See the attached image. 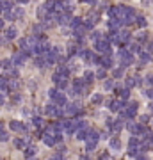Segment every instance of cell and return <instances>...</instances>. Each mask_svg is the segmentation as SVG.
Masks as SVG:
<instances>
[{"mask_svg":"<svg viewBox=\"0 0 153 160\" xmlns=\"http://www.w3.org/2000/svg\"><path fill=\"white\" fill-rule=\"evenodd\" d=\"M7 139H9V133H7V132H0V141L5 142Z\"/></svg>","mask_w":153,"mask_h":160,"instance_id":"cell-32","label":"cell"},{"mask_svg":"<svg viewBox=\"0 0 153 160\" xmlns=\"http://www.w3.org/2000/svg\"><path fill=\"white\" fill-rule=\"evenodd\" d=\"M36 66H39V68H41V66H45V59L41 57V59H36Z\"/></svg>","mask_w":153,"mask_h":160,"instance_id":"cell-41","label":"cell"},{"mask_svg":"<svg viewBox=\"0 0 153 160\" xmlns=\"http://www.w3.org/2000/svg\"><path fill=\"white\" fill-rule=\"evenodd\" d=\"M62 7H64V11H66V12H71V11H73V7H75V4H73V2H70V4H68V2H66V4H62Z\"/></svg>","mask_w":153,"mask_h":160,"instance_id":"cell-26","label":"cell"},{"mask_svg":"<svg viewBox=\"0 0 153 160\" xmlns=\"http://www.w3.org/2000/svg\"><path fill=\"white\" fill-rule=\"evenodd\" d=\"M32 123H34L36 126H43V119H41V117H39V116H36L34 119H32Z\"/></svg>","mask_w":153,"mask_h":160,"instance_id":"cell-30","label":"cell"},{"mask_svg":"<svg viewBox=\"0 0 153 160\" xmlns=\"http://www.w3.org/2000/svg\"><path fill=\"white\" fill-rule=\"evenodd\" d=\"M43 142H45L46 146H54V144H55V139H54V135L45 133V135H43Z\"/></svg>","mask_w":153,"mask_h":160,"instance_id":"cell-13","label":"cell"},{"mask_svg":"<svg viewBox=\"0 0 153 160\" xmlns=\"http://www.w3.org/2000/svg\"><path fill=\"white\" fill-rule=\"evenodd\" d=\"M66 114H68V116H77V114H82L80 103H70V105H66Z\"/></svg>","mask_w":153,"mask_h":160,"instance_id":"cell-4","label":"cell"},{"mask_svg":"<svg viewBox=\"0 0 153 160\" xmlns=\"http://www.w3.org/2000/svg\"><path fill=\"white\" fill-rule=\"evenodd\" d=\"M16 36H18V30L14 29V27H9V29L5 30V36H4V37H5V39H14Z\"/></svg>","mask_w":153,"mask_h":160,"instance_id":"cell-9","label":"cell"},{"mask_svg":"<svg viewBox=\"0 0 153 160\" xmlns=\"http://www.w3.org/2000/svg\"><path fill=\"white\" fill-rule=\"evenodd\" d=\"M52 80H54V82H55V84H61V82H62V80H68V78H62V77H61V75H59V73L55 71V73H54V75H52Z\"/></svg>","mask_w":153,"mask_h":160,"instance_id":"cell-25","label":"cell"},{"mask_svg":"<svg viewBox=\"0 0 153 160\" xmlns=\"http://www.w3.org/2000/svg\"><path fill=\"white\" fill-rule=\"evenodd\" d=\"M112 87H114V82H112V80H107V82H105V89L110 91Z\"/></svg>","mask_w":153,"mask_h":160,"instance_id":"cell-36","label":"cell"},{"mask_svg":"<svg viewBox=\"0 0 153 160\" xmlns=\"http://www.w3.org/2000/svg\"><path fill=\"white\" fill-rule=\"evenodd\" d=\"M109 107H110V110H119V109L123 107V103H121V102H110Z\"/></svg>","mask_w":153,"mask_h":160,"instance_id":"cell-24","label":"cell"},{"mask_svg":"<svg viewBox=\"0 0 153 160\" xmlns=\"http://www.w3.org/2000/svg\"><path fill=\"white\" fill-rule=\"evenodd\" d=\"M119 59H121V70L134 62V57H132V53L128 50H121V52H119Z\"/></svg>","mask_w":153,"mask_h":160,"instance_id":"cell-2","label":"cell"},{"mask_svg":"<svg viewBox=\"0 0 153 160\" xmlns=\"http://www.w3.org/2000/svg\"><path fill=\"white\" fill-rule=\"evenodd\" d=\"M25 59H27V53H25V52H16L14 55H12V64L22 66L25 62Z\"/></svg>","mask_w":153,"mask_h":160,"instance_id":"cell-5","label":"cell"},{"mask_svg":"<svg viewBox=\"0 0 153 160\" xmlns=\"http://www.w3.org/2000/svg\"><path fill=\"white\" fill-rule=\"evenodd\" d=\"M80 160H89V157H82V158H80Z\"/></svg>","mask_w":153,"mask_h":160,"instance_id":"cell-53","label":"cell"},{"mask_svg":"<svg viewBox=\"0 0 153 160\" xmlns=\"http://www.w3.org/2000/svg\"><path fill=\"white\" fill-rule=\"evenodd\" d=\"M0 66H2V61H0Z\"/></svg>","mask_w":153,"mask_h":160,"instance_id":"cell-56","label":"cell"},{"mask_svg":"<svg viewBox=\"0 0 153 160\" xmlns=\"http://www.w3.org/2000/svg\"><path fill=\"white\" fill-rule=\"evenodd\" d=\"M102 66H103V70H107V68H110V66H112V59H110V55H105V57L102 59Z\"/></svg>","mask_w":153,"mask_h":160,"instance_id":"cell-17","label":"cell"},{"mask_svg":"<svg viewBox=\"0 0 153 160\" xmlns=\"http://www.w3.org/2000/svg\"><path fill=\"white\" fill-rule=\"evenodd\" d=\"M109 144H110V150H119V148H121V142H119L118 137H112Z\"/></svg>","mask_w":153,"mask_h":160,"instance_id":"cell-15","label":"cell"},{"mask_svg":"<svg viewBox=\"0 0 153 160\" xmlns=\"http://www.w3.org/2000/svg\"><path fill=\"white\" fill-rule=\"evenodd\" d=\"M2 27H4V20H0V29H2Z\"/></svg>","mask_w":153,"mask_h":160,"instance_id":"cell-52","label":"cell"},{"mask_svg":"<svg viewBox=\"0 0 153 160\" xmlns=\"http://www.w3.org/2000/svg\"><path fill=\"white\" fill-rule=\"evenodd\" d=\"M37 16L43 18V20L46 18V4H45V5H39V7H37Z\"/></svg>","mask_w":153,"mask_h":160,"instance_id":"cell-20","label":"cell"},{"mask_svg":"<svg viewBox=\"0 0 153 160\" xmlns=\"http://www.w3.org/2000/svg\"><path fill=\"white\" fill-rule=\"evenodd\" d=\"M18 87V82H16V80H11V82H9V89L12 91V89H16Z\"/></svg>","mask_w":153,"mask_h":160,"instance_id":"cell-39","label":"cell"},{"mask_svg":"<svg viewBox=\"0 0 153 160\" xmlns=\"http://www.w3.org/2000/svg\"><path fill=\"white\" fill-rule=\"evenodd\" d=\"M68 55H75V46H73V45L68 46Z\"/></svg>","mask_w":153,"mask_h":160,"instance_id":"cell-40","label":"cell"},{"mask_svg":"<svg viewBox=\"0 0 153 160\" xmlns=\"http://www.w3.org/2000/svg\"><path fill=\"white\" fill-rule=\"evenodd\" d=\"M18 18V12H16V9L14 11H9V9H5V20H16Z\"/></svg>","mask_w":153,"mask_h":160,"instance_id":"cell-16","label":"cell"},{"mask_svg":"<svg viewBox=\"0 0 153 160\" xmlns=\"http://www.w3.org/2000/svg\"><path fill=\"white\" fill-rule=\"evenodd\" d=\"M4 43V39H2V36H0V45H2Z\"/></svg>","mask_w":153,"mask_h":160,"instance_id":"cell-55","label":"cell"},{"mask_svg":"<svg viewBox=\"0 0 153 160\" xmlns=\"http://www.w3.org/2000/svg\"><path fill=\"white\" fill-rule=\"evenodd\" d=\"M96 142H98V141H91V139H87V142H85V150H87V151H93V150L96 148Z\"/></svg>","mask_w":153,"mask_h":160,"instance_id":"cell-21","label":"cell"},{"mask_svg":"<svg viewBox=\"0 0 153 160\" xmlns=\"http://www.w3.org/2000/svg\"><path fill=\"white\" fill-rule=\"evenodd\" d=\"M91 39H93V41H95V43L102 41V32H100V30H95V32H93V34H91Z\"/></svg>","mask_w":153,"mask_h":160,"instance_id":"cell-22","label":"cell"},{"mask_svg":"<svg viewBox=\"0 0 153 160\" xmlns=\"http://www.w3.org/2000/svg\"><path fill=\"white\" fill-rule=\"evenodd\" d=\"M0 105H4V94L0 92Z\"/></svg>","mask_w":153,"mask_h":160,"instance_id":"cell-50","label":"cell"},{"mask_svg":"<svg viewBox=\"0 0 153 160\" xmlns=\"http://www.w3.org/2000/svg\"><path fill=\"white\" fill-rule=\"evenodd\" d=\"M95 48H96L100 53H103V55H110V45H109V39H102V41L95 43Z\"/></svg>","mask_w":153,"mask_h":160,"instance_id":"cell-1","label":"cell"},{"mask_svg":"<svg viewBox=\"0 0 153 160\" xmlns=\"http://www.w3.org/2000/svg\"><path fill=\"white\" fill-rule=\"evenodd\" d=\"M9 126H11V130H12V132H27V126L22 125L20 121H11Z\"/></svg>","mask_w":153,"mask_h":160,"instance_id":"cell-7","label":"cell"},{"mask_svg":"<svg viewBox=\"0 0 153 160\" xmlns=\"http://www.w3.org/2000/svg\"><path fill=\"white\" fill-rule=\"evenodd\" d=\"M66 94H61V92H57V96L54 98V102H55V105H66Z\"/></svg>","mask_w":153,"mask_h":160,"instance_id":"cell-11","label":"cell"},{"mask_svg":"<svg viewBox=\"0 0 153 160\" xmlns=\"http://www.w3.org/2000/svg\"><path fill=\"white\" fill-rule=\"evenodd\" d=\"M137 25L139 27H146V20L142 16H137Z\"/></svg>","mask_w":153,"mask_h":160,"instance_id":"cell-33","label":"cell"},{"mask_svg":"<svg viewBox=\"0 0 153 160\" xmlns=\"http://www.w3.org/2000/svg\"><path fill=\"white\" fill-rule=\"evenodd\" d=\"M9 75L11 77H18V71L16 70H9Z\"/></svg>","mask_w":153,"mask_h":160,"instance_id":"cell-47","label":"cell"},{"mask_svg":"<svg viewBox=\"0 0 153 160\" xmlns=\"http://www.w3.org/2000/svg\"><path fill=\"white\" fill-rule=\"evenodd\" d=\"M148 61H150V53H144V52H142V53H141V62L144 64V62H148Z\"/></svg>","mask_w":153,"mask_h":160,"instance_id":"cell-31","label":"cell"},{"mask_svg":"<svg viewBox=\"0 0 153 160\" xmlns=\"http://www.w3.org/2000/svg\"><path fill=\"white\" fill-rule=\"evenodd\" d=\"M48 94H50V98H52V100H54V98L57 96V89H50V91H48Z\"/></svg>","mask_w":153,"mask_h":160,"instance_id":"cell-43","label":"cell"},{"mask_svg":"<svg viewBox=\"0 0 153 160\" xmlns=\"http://www.w3.org/2000/svg\"><path fill=\"white\" fill-rule=\"evenodd\" d=\"M121 25H123V22H121V20H118V18H110L109 20V29L110 30H118Z\"/></svg>","mask_w":153,"mask_h":160,"instance_id":"cell-8","label":"cell"},{"mask_svg":"<svg viewBox=\"0 0 153 160\" xmlns=\"http://www.w3.org/2000/svg\"><path fill=\"white\" fill-rule=\"evenodd\" d=\"M137 160H146V158L144 157H137Z\"/></svg>","mask_w":153,"mask_h":160,"instance_id":"cell-54","label":"cell"},{"mask_svg":"<svg viewBox=\"0 0 153 160\" xmlns=\"http://www.w3.org/2000/svg\"><path fill=\"white\" fill-rule=\"evenodd\" d=\"M14 146H16V148H25V141H23V139H16Z\"/></svg>","mask_w":153,"mask_h":160,"instance_id":"cell-28","label":"cell"},{"mask_svg":"<svg viewBox=\"0 0 153 160\" xmlns=\"http://www.w3.org/2000/svg\"><path fill=\"white\" fill-rule=\"evenodd\" d=\"M48 48H50V45H48V43H37V45H36V48H34V52L37 53V55H45Z\"/></svg>","mask_w":153,"mask_h":160,"instance_id":"cell-6","label":"cell"},{"mask_svg":"<svg viewBox=\"0 0 153 160\" xmlns=\"http://www.w3.org/2000/svg\"><path fill=\"white\" fill-rule=\"evenodd\" d=\"M119 39H121L123 43H128V41H130V32H128V30H123L121 36H119Z\"/></svg>","mask_w":153,"mask_h":160,"instance_id":"cell-23","label":"cell"},{"mask_svg":"<svg viewBox=\"0 0 153 160\" xmlns=\"http://www.w3.org/2000/svg\"><path fill=\"white\" fill-rule=\"evenodd\" d=\"M135 114H137V102H132L128 107H126V110L121 112V117H128V119H132Z\"/></svg>","mask_w":153,"mask_h":160,"instance_id":"cell-3","label":"cell"},{"mask_svg":"<svg viewBox=\"0 0 153 160\" xmlns=\"http://www.w3.org/2000/svg\"><path fill=\"white\" fill-rule=\"evenodd\" d=\"M96 77H98V78H105V70H103V68L98 70V71H96Z\"/></svg>","mask_w":153,"mask_h":160,"instance_id":"cell-37","label":"cell"},{"mask_svg":"<svg viewBox=\"0 0 153 160\" xmlns=\"http://www.w3.org/2000/svg\"><path fill=\"white\" fill-rule=\"evenodd\" d=\"M12 102H14V103L22 102V96H20V94H14V96H12Z\"/></svg>","mask_w":153,"mask_h":160,"instance_id":"cell-44","label":"cell"},{"mask_svg":"<svg viewBox=\"0 0 153 160\" xmlns=\"http://www.w3.org/2000/svg\"><path fill=\"white\" fill-rule=\"evenodd\" d=\"M148 53H153V41L148 43Z\"/></svg>","mask_w":153,"mask_h":160,"instance_id":"cell-48","label":"cell"},{"mask_svg":"<svg viewBox=\"0 0 153 160\" xmlns=\"http://www.w3.org/2000/svg\"><path fill=\"white\" fill-rule=\"evenodd\" d=\"M146 96H148L150 100H153V89H150V91H146Z\"/></svg>","mask_w":153,"mask_h":160,"instance_id":"cell-46","label":"cell"},{"mask_svg":"<svg viewBox=\"0 0 153 160\" xmlns=\"http://www.w3.org/2000/svg\"><path fill=\"white\" fill-rule=\"evenodd\" d=\"M70 68H66V66H59V68H57V73H59V75H61L62 78H70Z\"/></svg>","mask_w":153,"mask_h":160,"instance_id":"cell-10","label":"cell"},{"mask_svg":"<svg viewBox=\"0 0 153 160\" xmlns=\"http://www.w3.org/2000/svg\"><path fill=\"white\" fill-rule=\"evenodd\" d=\"M93 80H95V73H93V71H84V82L91 84Z\"/></svg>","mask_w":153,"mask_h":160,"instance_id":"cell-14","label":"cell"},{"mask_svg":"<svg viewBox=\"0 0 153 160\" xmlns=\"http://www.w3.org/2000/svg\"><path fill=\"white\" fill-rule=\"evenodd\" d=\"M89 137V128L87 130H78L77 132V139H80V141H87Z\"/></svg>","mask_w":153,"mask_h":160,"instance_id":"cell-12","label":"cell"},{"mask_svg":"<svg viewBox=\"0 0 153 160\" xmlns=\"http://www.w3.org/2000/svg\"><path fill=\"white\" fill-rule=\"evenodd\" d=\"M34 155H36V148H34V146H29V148H25V157H27V158H32Z\"/></svg>","mask_w":153,"mask_h":160,"instance_id":"cell-19","label":"cell"},{"mask_svg":"<svg viewBox=\"0 0 153 160\" xmlns=\"http://www.w3.org/2000/svg\"><path fill=\"white\" fill-rule=\"evenodd\" d=\"M112 75H114L116 78H119V77L123 75V70H114V73H112Z\"/></svg>","mask_w":153,"mask_h":160,"instance_id":"cell-42","label":"cell"},{"mask_svg":"<svg viewBox=\"0 0 153 160\" xmlns=\"http://www.w3.org/2000/svg\"><path fill=\"white\" fill-rule=\"evenodd\" d=\"M2 64H4V68H5V70H12V66H11V64H12V61H9V59L2 61Z\"/></svg>","mask_w":153,"mask_h":160,"instance_id":"cell-29","label":"cell"},{"mask_svg":"<svg viewBox=\"0 0 153 160\" xmlns=\"http://www.w3.org/2000/svg\"><path fill=\"white\" fill-rule=\"evenodd\" d=\"M137 39H139V43H144V41H146V39H148V36H146V34H144V32H141V34H139V36H137Z\"/></svg>","mask_w":153,"mask_h":160,"instance_id":"cell-35","label":"cell"},{"mask_svg":"<svg viewBox=\"0 0 153 160\" xmlns=\"http://www.w3.org/2000/svg\"><path fill=\"white\" fill-rule=\"evenodd\" d=\"M50 160H64V157H62V155H59V153H57V155H55V157H52Z\"/></svg>","mask_w":153,"mask_h":160,"instance_id":"cell-45","label":"cell"},{"mask_svg":"<svg viewBox=\"0 0 153 160\" xmlns=\"http://www.w3.org/2000/svg\"><path fill=\"white\" fill-rule=\"evenodd\" d=\"M0 132H4V123L0 121Z\"/></svg>","mask_w":153,"mask_h":160,"instance_id":"cell-51","label":"cell"},{"mask_svg":"<svg viewBox=\"0 0 153 160\" xmlns=\"http://www.w3.org/2000/svg\"><path fill=\"white\" fill-rule=\"evenodd\" d=\"M119 94H121V100H128V96H130V89H123Z\"/></svg>","mask_w":153,"mask_h":160,"instance_id":"cell-27","label":"cell"},{"mask_svg":"<svg viewBox=\"0 0 153 160\" xmlns=\"http://www.w3.org/2000/svg\"><path fill=\"white\" fill-rule=\"evenodd\" d=\"M130 50H132V52H137V50H139V45H132Z\"/></svg>","mask_w":153,"mask_h":160,"instance_id":"cell-49","label":"cell"},{"mask_svg":"<svg viewBox=\"0 0 153 160\" xmlns=\"http://www.w3.org/2000/svg\"><path fill=\"white\" fill-rule=\"evenodd\" d=\"M68 84H70L68 80H62L61 84H57V87H61V89H66V87H68Z\"/></svg>","mask_w":153,"mask_h":160,"instance_id":"cell-38","label":"cell"},{"mask_svg":"<svg viewBox=\"0 0 153 160\" xmlns=\"http://www.w3.org/2000/svg\"><path fill=\"white\" fill-rule=\"evenodd\" d=\"M102 100H103V98H102V94H95V96H93V100H91V102H93V103H100Z\"/></svg>","mask_w":153,"mask_h":160,"instance_id":"cell-34","label":"cell"},{"mask_svg":"<svg viewBox=\"0 0 153 160\" xmlns=\"http://www.w3.org/2000/svg\"><path fill=\"white\" fill-rule=\"evenodd\" d=\"M80 25H82V20H80V18H73L71 22H70V27H71L73 30H75V29H78Z\"/></svg>","mask_w":153,"mask_h":160,"instance_id":"cell-18","label":"cell"}]
</instances>
